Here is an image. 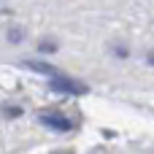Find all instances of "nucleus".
Wrapping results in <instances>:
<instances>
[{
    "label": "nucleus",
    "mask_w": 154,
    "mask_h": 154,
    "mask_svg": "<svg viewBox=\"0 0 154 154\" xmlns=\"http://www.w3.org/2000/svg\"><path fill=\"white\" fill-rule=\"evenodd\" d=\"M5 116L14 119V116H22V108H5Z\"/></svg>",
    "instance_id": "nucleus-4"
},
{
    "label": "nucleus",
    "mask_w": 154,
    "mask_h": 154,
    "mask_svg": "<svg viewBox=\"0 0 154 154\" xmlns=\"http://www.w3.org/2000/svg\"><path fill=\"white\" fill-rule=\"evenodd\" d=\"M49 87H51V92H62V95H84V92H87L84 84L70 81V79H65V76H54V79L49 81Z\"/></svg>",
    "instance_id": "nucleus-2"
},
{
    "label": "nucleus",
    "mask_w": 154,
    "mask_h": 154,
    "mask_svg": "<svg viewBox=\"0 0 154 154\" xmlns=\"http://www.w3.org/2000/svg\"><path fill=\"white\" fill-rule=\"evenodd\" d=\"M24 68H30V70H35V73H41V76H49V79L60 76V70H57L54 65H49V62H38V60H27Z\"/></svg>",
    "instance_id": "nucleus-3"
},
{
    "label": "nucleus",
    "mask_w": 154,
    "mask_h": 154,
    "mask_svg": "<svg viewBox=\"0 0 154 154\" xmlns=\"http://www.w3.org/2000/svg\"><path fill=\"white\" fill-rule=\"evenodd\" d=\"M38 119H41V125H46V127L54 130V133H68V130L73 127V122H70L62 111H41Z\"/></svg>",
    "instance_id": "nucleus-1"
}]
</instances>
